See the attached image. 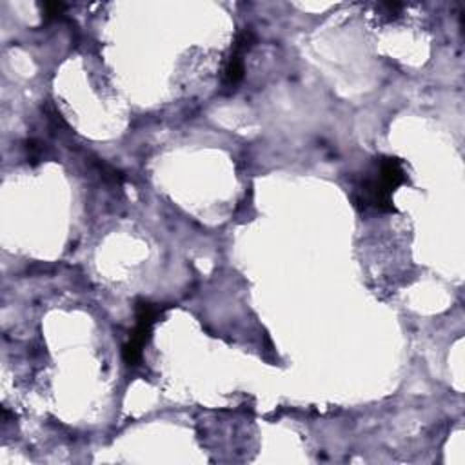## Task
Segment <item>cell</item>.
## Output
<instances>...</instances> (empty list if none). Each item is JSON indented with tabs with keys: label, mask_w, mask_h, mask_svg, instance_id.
Returning <instances> with one entry per match:
<instances>
[{
	"label": "cell",
	"mask_w": 465,
	"mask_h": 465,
	"mask_svg": "<svg viewBox=\"0 0 465 465\" xmlns=\"http://www.w3.org/2000/svg\"><path fill=\"white\" fill-rule=\"evenodd\" d=\"M254 42V35L251 29H243L236 35L229 60L223 69V87L234 89L243 78V54L251 49Z\"/></svg>",
	"instance_id": "cell-3"
},
{
	"label": "cell",
	"mask_w": 465,
	"mask_h": 465,
	"mask_svg": "<svg viewBox=\"0 0 465 465\" xmlns=\"http://www.w3.org/2000/svg\"><path fill=\"white\" fill-rule=\"evenodd\" d=\"M163 307L158 303H151L145 300L136 302V327L131 331V336L127 343L124 345L122 356L127 365H138L142 360V349L151 338V329L156 322V318L162 314Z\"/></svg>",
	"instance_id": "cell-2"
},
{
	"label": "cell",
	"mask_w": 465,
	"mask_h": 465,
	"mask_svg": "<svg viewBox=\"0 0 465 465\" xmlns=\"http://www.w3.org/2000/svg\"><path fill=\"white\" fill-rule=\"evenodd\" d=\"M407 174L403 171L401 160L392 158V156H383L378 162V171L374 178H367L360 187V200L363 207L372 205L374 209L380 211H392L391 196L398 185L405 182Z\"/></svg>",
	"instance_id": "cell-1"
},
{
	"label": "cell",
	"mask_w": 465,
	"mask_h": 465,
	"mask_svg": "<svg viewBox=\"0 0 465 465\" xmlns=\"http://www.w3.org/2000/svg\"><path fill=\"white\" fill-rule=\"evenodd\" d=\"M42 9H44L45 18H53V16H58V15L64 13L65 4H62V2H45V4L42 5Z\"/></svg>",
	"instance_id": "cell-4"
}]
</instances>
